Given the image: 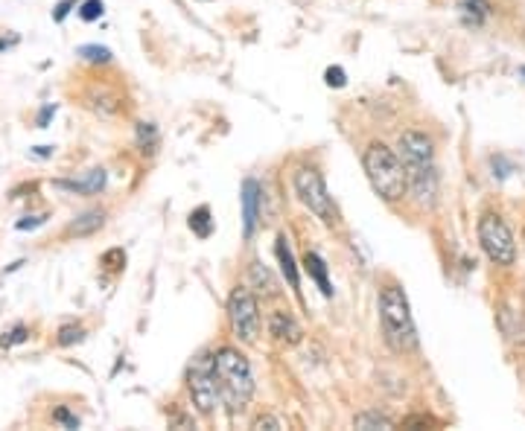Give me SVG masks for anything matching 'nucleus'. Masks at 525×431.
<instances>
[{
  "label": "nucleus",
  "instance_id": "obj_1",
  "mask_svg": "<svg viewBox=\"0 0 525 431\" xmlns=\"http://www.w3.org/2000/svg\"><path fill=\"white\" fill-rule=\"evenodd\" d=\"M213 377L219 387V399L228 411H243L254 397V377L248 358L233 347H219L213 353Z\"/></svg>",
  "mask_w": 525,
  "mask_h": 431
},
{
  "label": "nucleus",
  "instance_id": "obj_2",
  "mask_svg": "<svg viewBox=\"0 0 525 431\" xmlns=\"http://www.w3.org/2000/svg\"><path fill=\"white\" fill-rule=\"evenodd\" d=\"M380 324L385 344L391 347L394 353H414L418 350V327H414V318L409 309L406 291L389 283L380 291Z\"/></svg>",
  "mask_w": 525,
  "mask_h": 431
},
{
  "label": "nucleus",
  "instance_id": "obj_3",
  "mask_svg": "<svg viewBox=\"0 0 525 431\" xmlns=\"http://www.w3.org/2000/svg\"><path fill=\"white\" fill-rule=\"evenodd\" d=\"M365 175L371 181V187L382 199V201H400L409 192V178H406V166L400 161V155L394 149H389L385 143H371L365 149Z\"/></svg>",
  "mask_w": 525,
  "mask_h": 431
},
{
  "label": "nucleus",
  "instance_id": "obj_4",
  "mask_svg": "<svg viewBox=\"0 0 525 431\" xmlns=\"http://www.w3.org/2000/svg\"><path fill=\"white\" fill-rule=\"evenodd\" d=\"M479 242L496 266H514L517 242H514V233H510L508 221L502 216L485 213L479 219Z\"/></svg>",
  "mask_w": 525,
  "mask_h": 431
},
{
  "label": "nucleus",
  "instance_id": "obj_5",
  "mask_svg": "<svg viewBox=\"0 0 525 431\" xmlns=\"http://www.w3.org/2000/svg\"><path fill=\"white\" fill-rule=\"evenodd\" d=\"M228 321L233 336L245 344H254L260 336V306L252 289L237 286L228 298Z\"/></svg>",
  "mask_w": 525,
  "mask_h": 431
},
{
  "label": "nucleus",
  "instance_id": "obj_6",
  "mask_svg": "<svg viewBox=\"0 0 525 431\" xmlns=\"http://www.w3.org/2000/svg\"><path fill=\"white\" fill-rule=\"evenodd\" d=\"M295 192H298V199L307 204L322 221H327V225H336V207H333V201H330V192H327L322 172L307 170V166L298 170L295 172Z\"/></svg>",
  "mask_w": 525,
  "mask_h": 431
},
{
  "label": "nucleus",
  "instance_id": "obj_7",
  "mask_svg": "<svg viewBox=\"0 0 525 431\" xmlns=\"http://www.w3.org/2000/svg\"><path fill=\"white\" fill-rule=\"evenodd\" d=\"M187 387H190V399L202 414H213L219 406V387H216V377H213V356H199L190 365L187 373Z\"/></svg>",
  "mask_w": 525,
  "mask_h": 431
},
{
  "label": "nucleus",
  "instance_id": "obj_8",
  "mask_svg": "<svg viewBox=\"0 0 525 431\" xmlns=\"http://www.w3.org/2000/svg\"><path fill=\"white\" fill-rule=\"evenodd\" d=\"M397 149H400V161H403V166H406V175L435 170L432 141L423 132H403V134H400Z\"/></svg>",
  "mask_w": 525,
  "mask_h": 431
},
{
  "label": "nucleus",
  "instance_id": "obj_9",
  "mask_svg": "<svg viewBox=\"0 0 525 431\" xmlns=\"http://www.w3.org/2000/svg\"><path fill=\"white\" fill-rule=\"evenodd\" d=\"M269 336L278 344L295 347L303 338V329H301V324L289 312H272V318H269Z\"/></svg>",
  "mask_w": 525,
  "mask_h": 431
},
{
  "label": "nucleus",
  "instance_id": "obj_10",
  "mask_svg": "<svg viewBox=\"0 0 525 431\" xmlns=\"http://www.w3.org/2000/svg\"><path fill=\"white\" fill-rule=\"evenodd\" d=\"M243 225H245V240H252L254 230H257V221H260V184L257 181L248 178L243 184Z\"/></svg>",
  "mask_w": 525,
  "mask_h": 431
},
{
  "label": "nucleus",
  "instance_id": "obj_11",
  "mask_svg": "<svg viewBox=\"0 0 525 431\" xmlns=\"http://www.w3.org/2000/svg\"><path fill=\"white\" fill-rule=\"evenodd\" d=\"M303 269H307V274L315 280V286L322 289L324 298H333V286H330V277H327V262L319 254L307 251V257H303Z\"/></svg>",
  "mask_w": 525,
  "mask_h": 431
},
{
  "label": "nucleus",
  "instance_id": "obj_12",
  "mask_svg": "<svg viewBox=\"0 0 525 431\" xmlns=\"http://www.w3.org/2000/svg\"><path fill=\"white\" fill-rule=\"evenodd\" d=\"M274 254H278L281 271H283V277L289 280V286L298 289V286H301V274H298L295 257H292V248H289V240H286V236H278V245H274Z\"/></svg>",
  "mask_w": 525,
  "mask_h": 431
},
{
  "label": "nucleus",
  "instance_id": "obj_13",
  "mask_svg": "<svg viewBox=\"0 0 525 431\" xmlns=\"http://www.w3.org/2000/svg\"><path fill=\"white\" fill-rule=\"evenodd\" d=\"M248 277H252V283L254 289L260 291L262 298H274V295H281V286L278 280H274V274L262 266V262H252V269H248Z\"/></svg>",
  "mask_w": 525,
  "mask_h": 431
},
{
  "label": "nucleus",
  "instance_id": "obj_14",
  "mask_svg": "<svg viewBox=\"0 0 525 431\" xmlns=\"http://www.w3.org/2000/svg\"><path fill=\"white\" fill-rule=\"evenodd\" d=\"M59 190H71V192H82V196H94L105 187V170H91V175L85 181H56Z\"/></svg>",
  "mask_w": 525,
  "mask_h": 431
},
{
  "label": "nucleus",
  "instance_id": "obj_15",
  "mask_svg": "<svg viewBox=\"0 0 525 431\" xmlns=\"http://www.w3.org/2000/svg\"><path fill=\"white\" fill-rule=\"evenodd\" d=\"M103 225H105V213L103 211H88V213H82L76 221L67 225V236H94Z\"/></svg>",
  "mask_w": 525,
  "mask_h": 431
},
{
  "label": "nucleus",
  "instance_id": "obj_16",
  "mask_svg": "<svg viewBox=\"0 0 525 431\" xmlns=\"http://www.w3.org/2000/svg\"><path fill=\"white\" fill-rule=\"evenodd\" d=\"M461 15L467 26H481L490 18V4L488 0H461Z\"/></svg>",
  "mask_w": 525,
  "mask_h": 431
},
{
  "label": "nucleus",
  "instance_id": "obj_17",
  "mask_svg": "<svg viewBox=\"0 0 525 431\" xmlns=\"http://www.w3.org/2000/svg\"><path fill=\"white\" fill-rule=\"evenodd\" d=\"M190 230L199 236V240H207L213 233V219H211V207L202 204L190 213Z\"/></svg>",
  "mask_w": 525,
  "mask_h": 431
},
{
  "label": "nucleus",
  "instance_id": "obj_18",
  "mask_svg": "<svg viewBox=\"0 0 525 431\" xmlns=\"http://www.w3.org/2000/svg\"><path fill=\"white\" fill-rule=\"evenodd\" d=\"M353 426L362 428V431H374V428H394V420L380 414V411H362V414L353 416Z\"/></svg>",
  "mask_w": 525,
  "mask_h": 431
},
{
  "label": "nucleus",
  "instance_id": "obj_19",
  "mask_svg": "<svg viewBox=\"0 0 525 431\" xmlns=\"http://www.w3.org/2000/svg\"><path fill=\"white\" fill-rule=\"evenodd\" d=\"M137 149L144 155H152L158 149V129L152 122H137Z\"/></svg>",
  "mask_w": 525,
  "mask_h": 431
},
{
  "label": "nucleus",
  "instance_id": "obj_20",
  "mask_svg": "<svg viewBox=\"0 0 525 431\" xmlns=\"http://www.w3.org/2000/svg\"><path fill=\"white\" fill-rule=\"evenodd\" d=\"M79 55L85 62H91V64H108V62H112V50H108V47H96V44L79 47Z\"/></svg>",
  "mask_w": 525,
  "mask_h": 431
},
{
  "label": "nucleus",
  "instance_id": "obj_21",
  "mask_svg": "<svg viewBox=\"0 0 525 431\" xmlns=\"http://www.w3.org/2000/svg\"><path fill=\"white\" fill-rule=\"evenodd\" d=\"M26 338H30V329H26L24 324H18V327H12L4 338H0V347L4 350H9V347H15V344H24Z\"/></svg>",
  "mask_w": 525,
  "mask_h": 431
},
{
  "label": "nucleus",
  "instance_id": "obj_22",
  "mask_svg": "<svg viewBox=\"0 0 525 431\" xmlns=\"http://www.w3.org/2000/svg\"><path fill=\"white\" fill-rule=\"evenodd\" d=\"M100 262H103L105 269L117 271V269H123V262H126V254H123V248H112V251H105V254H103Z\"/></svg>",
  "mask_w": 525,
  "mask_h": 431
},
{
  "label": "nucleus",
  "instance_id": "obj_23",
  "mask_svg": "<svg viewBox=\"0 0 525 431\" xmlns=\"http://www.w3.org/2000/svg\"><path fill=\"white\" fill-rule=\"evenodd\" d=\"M82 336H85V329H82V327H62V329H59V344H62V347H71V344L82 341Z\"/></svg>",
  "mask_w": 525,
  "mask_h": 431
},
{
  "label": "nucleus",
  "instance_id": "obj_24",
  "mask_svg": "<svg viewBox=\"0 0 525 431\" xmlns=\"http://www.w3.org/2000/svg\"><path fill=\"white\" fill-rule=\"evenodd\" d=\"M100 15H103V0H85V6L79 9L82 21H96Z\"/></svg>",
  "mask_w": 525,
  "mask_h": 431
},
{
  "label": "nucleus",
  "instance_id": "obj_25",
  "mask_svg": "<svg viewBox=\"0 0 525 431\" xmlns=\"http://www.w3.org/2000/svg\"><path fill=\"white\" fill-rule=\"evenodd\" d=\"M324 79H327V85H330V88H344V85H348V76H344L342 67H327V71H324Z\"/></svg>",
  "mask_w": 525,
  "mask_h": 431
},
{
  "label": "nucleus",
  "instance_id": "obj_26",
  "mask_svg": "<svg viewBox=\"0 0 525 431\" xmlns=\"http://www.w3.org/2000/svg\"><path fill=\"white\" fill-rule=\"evenodd\" d=\"M53 420L62 423V426H67V428H79V416L71 414L67 408H56V411H53Z\"/></svg>",
  "mask_w": 525,
  "mask_h": 431
},
{
  "label": "nucleus",
  "instance_id": "obj_27",
  "mask_svg": "<svg viewBox=\"0 0 525 431\" xmlns=\"http://www.w3.org/2000/svg\"><path fill=\"white\" fill-rule=\"evenodd\" d=\"M254 428H283V423L278 420V416H272V414H266V416H257L254 420Z\"/></svg>",
  "mask_w": 525,
  "mask_h": 431
},
{
  "label": "nucleus",
  "instance_id": "obj_28",
  "mask_svg": "<svg viewBox=\"0 0 525 431\" xmlns=\"http://www.w3.org/2000/svg\"><path fill=\"white\" fill-rule=\"evenodd\" d=\"M45 221H47V216H26V219L18 221V230H33L38 225H45Z\"/></svg>",
  "mask_w": 525,
  "mask_h": 431
},
{
  "label": "nucleus",
  "instance_id": "obj_29",
  "mask_svg": "<svg viewBox=\"0 0 525 431\" xmlns=\"http://www.w3.org/2000/svg\"><path fill=\"white\" fill-rule=\"evenodd\" d=\"M74 4H76V0H62V4L56 6V12H53V21H64Z\"/></svg>",
  "mask_w": 525,
  "mask_h": 431
},
{
  "label": "nucleus",
  "instance_id": "obj_30",
  "mask_svg": "<svg viewBox=\"0 0 525 431\" xmlns=\"http://www.w3.org/2000/svg\"><path fill=\"white\" fill-rule=\"evenodd\" d=\"M53 114H56V105H50V108H45V111H41V117H38V126H45V122H47Z\"/></svg>",
  "mask_w": 525,
  "mask_h": 431
},
{
  "label": "nucleus",
  "instance_id": "obj_31",
  "mask_svg": "<svg viewBox=\"0 0 525 431\" xmlns=\"http://www.w3.org/2000/svg\"><path fill=\"white\" fill-rule=\"evenodd\" d=\"M35 155H38V158H50V155H53V146H35Z\"/></svg>",
  "mask_w": 525,
  "mask_h": 431
},
{
  "label": "nucleus",
  "instance_id": "obj_32",
  "mask_svg": "<svg viewBox=\"0 0 525 431\" xmlns=\"http://www.w3.org/2000/svg\"><path fill=\"white\" fill-rule=\"evenodd\" d=\"M12 44H18V38H0V50H6V47H12Z\"/></svg>",
  "mask_w": 525,
  "mask_h": 431
},
{
  "label": "nucleus",
  "instance_id": "obj_33",
  "mask_svg": "<svg viewBox=\"0 0 525 431\" xmlns=\"http://www.w3.org/2000/svg\"><path fill=\"white\" fill-rule=\"evenodd\" d=\"M520 73H522V76H525V67H522V71H520Z\"/></svg>",
  "mask_w": 525,
  "mask_h": 431
}]
</instances>
